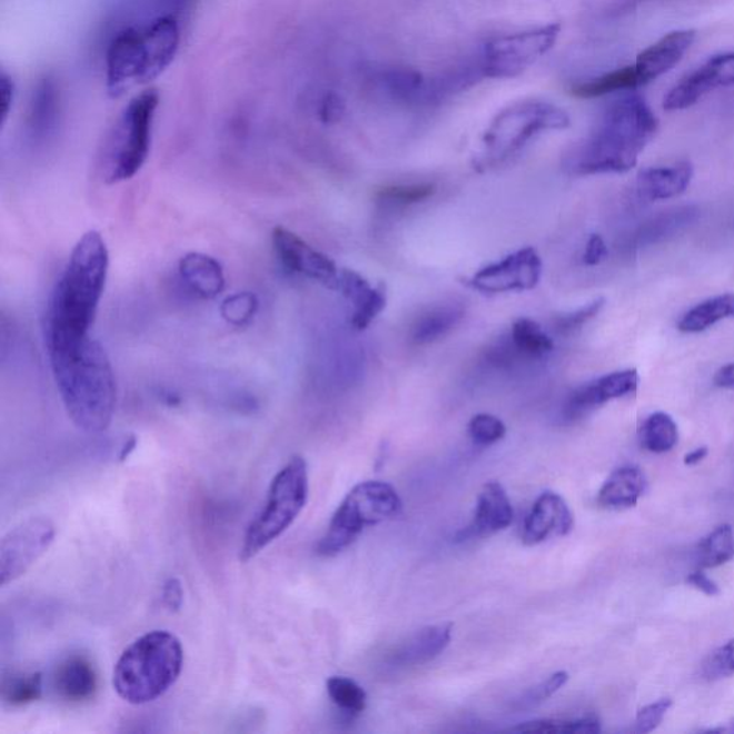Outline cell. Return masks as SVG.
I'll list each match as a JSON object with an SVG mask.
<instances>
[{
  "label": "cell",
  "instance_id": "obj_1",
  "mask_svg": "<svg viewBox=\"0 0 734 734\" xmlns=\"http://www.w3.org/2000/svg\"><path fill=\"white\" fill-rule=\"evenodd\" d=\"M109 269L101 232L88 231L77 242L66 270L49 296L43 317L44 347L71 344L91 336Z\"/></svg>",
  "mask_w": 734,
  "mask_h": 734
},
{
  "label": "cell",
  "instance_id": "obj_2",
  "mask_svg": "<svg viewBox=\"0 0 734 734\" xmlns=\"http://www.w3.org/2000/svg\"><path fill=\"white\" fill-rule=\"evenodd\" d=\"M54 384L69 418L88 434L109 428L117 406V381L106 349L91 336L48 347Z\"/></svg>",
  "mask_w": 734,
  "mask_h": 734
},
{
  "label": "cell",
  "instance_id": "obj_3",
  "mask_svg": "<svg viewBox=\"0 0 734 734\" xmlns=\"http://www.w3.org/2000/svg\"><path fill=\"white\" fill-rule=\"evenodd\" d=\"M658 130L656 113L646 99L632 93L614 101L592 136L567 158L575 176L627 172L637 166L639 152Z\"/></svg>",
  "mask_w": 734,
  "mask_h": 734
},
{
  "label": "cell",
  "instance_id": "obj_4",
  "mask_svg": "<svg viewBox=\"0 0 734 734\" xmlns=\"http://www.w3.org/2000/svg\"><path fill=\"white\" fill-rule=\"evenodd\" d=\"M181 44V24L173 14L143 19L121 29L106 53L109 97L121 98L150 86L176 61Z\"/></svg>",
  "mask_w": 734,
  "mask_h": 734
},
{
  "label": "cell",
  "instance_id": "obj_5",
  "mask_svg": "<svg viewBox=\"0 0 734 734\" xmlns=\"http://www.w3.org/2000/svg\"><path fill=\"white\" fill-rule=\"evenodd\" d=\"M182 667L180 639L167 629H153L123 649L113 667V688L123 702L152 703L177 683Z\"/></svg>",
  "mask_w": 734,
  "mask_h": 734
},
{
  "label": "cell",
  "instance_id": "obj_6",
  "mask_svg": "<svg viewBox=\"0 0 734 734\" xmlns=\"http://www.w3.org/2000/svg\"><path fill=\"white\" fill-rule=\"evenodd\" d=\"M158 107L160 93L147 88L132 97L118 113L101 152L103 180L108 184L131 180L147 162Z\"/></svg>",
  "mask_w": 734,
  "mask_h": 734
},
{
  "label": "cell",
  "instance_id": "obj_7",
  "mask_svg": "<svg viewBox=\"0 0 734 734\" xmlns=\"http://www.w3.org/2000/svg\"><path fill=\"white\" fill-rule=\"evenodd\" d=\"M568 127V113L554 103L538 99L513 103L486 128L474 166L478 171L489 170L509 160L540 133Z\"/></svg>",
  "mask_w": 734,
  "mask_h": 734
},
{
  "label": "cell",
  "instance_id": "obj_8",
  "mask_svg": "<svg viewBox=\"0 0 734 734\" xmlns=\"http://www.w3.org/2000/svg\"><path fill=\"white\" fill-rule=\"evenodd\" d=\"M309 499V470L300 455L291 456L272 478L259 514L247 528L240 562L249 563L289 529Z\"/></svg>",
  "mask_w": 734,
  "mask_h": 734
},
{
  "label": "cell",
  "instance_id": "obj_9",
  "mask_svg": "<svg viewBox=\"0 0 734 734\" xmlns=\"http://www.w3.org/2000/svg\"><path fill=\"white\" fill-rule=\"evenodd\" d=\"M401 507L398 490L390 484L381 480L357 484L336 509L316 553L321 557H335L350 547L367 527L395 518Z\"/></svg>",
  "mask_w": 734,
  "mask_h": 734
},
{
  "label": "cell",
  "instance_id": "obj_10",
  "mask_svg": "<svg viewBox=\"0 0 734 734\" xmlns=\"http://www.w3.org/2000/svg\"><path fill=\"white\" fill-rule=\"evenodd\" d=\"M559 31V24L550 23L489 39L475 58L480 77L509 79L520 76L554 48Z\"/></svg>",
  "mask_w": 734,
  "mask_h": 734
},
{
  "label": "cell",
  "instance_id": "obj_11",
  "mask_svg": "<svg viewBox=\"0 0 734 734\" xmlns=\"http://www.w3.org/2000/svg\"><path fill=\"white\" fill-rule=\"evenodd\" d=\"M57 534L51 519L32 517L9 530L0 544V584L17 582L51 547Z\"/></svg>",
  "mask_w": 734,
  "mask_h": 734
},
{
  "label": "cell",
  "instance_id": "obj_12",
  "mask_svg": "<svg viewBox=\"0 0 734 734\" xmlns=\"http://www.w3.org/2000/svg\"><path fill=\"white\" fill-rule=\"evenodd\" d=\"M543 276V260L533 247H525L476 271L466 285L484 295L509 291H529L538 286Z\"/></svg>",
  "mask_w": 734,
  "mask_h": 734
},
{
  "label": "cell",
  "instance_id": "obj_13",
  "mask_svg": "<svg viewBox=\"0 0 734 734\" xmlns=\"http://www.w3.org/2000/svg\"><path fill=\"white\" fill-rule=\"evenodd\" d=\"M271 238L276 255L287 270L309 277L331 290H337L340 270L337 269L336 262L330 257L317 251L300 236L285 227H276Z\"/></svg>",
  "mask_w": 734,
  "mask_h": 734
},
{
  "label": "cell",
  "instance_id": "obj_14",
  "mask_svg": "<svg viewBox=\"0 0 734 734\" xmlns=\"http://www.w3.org/2000/svg\"><path fill=\"white\" fill-rule=\"evenodd\" d=\"M734 86V52L717 54L688 73L664 98L666 111H683L717 88Z\"/></svg>",
  "mask_w": 734,
  "mask_h": 734
},
{
  "label": "cell",
  "instance_id": "obj_15",
  "mask_svg": "<svg viewBox=\"0 0 734 734\" xmlns=\"http://www.w3.org/2000/svg\"><path fill=\"white\" fill-rule=\"evenodd\" d=\"M638 380V371L627 369L588 381L569 395L564 406V416L569 420L583 418L588 411L597 409L609 400L633 394L637 389Z\"/></svg>",
  "mask_w": 734,
  "mask_h": 734
},
{
  "label": "cell",
  "instance_id": "obj_16",
  "mask_svg": "<svg viewBox=\"0 0 734 734\" xmlns=\"http://www.w3.org/2000/svg\"><path fill=\"white\" fill-rule=\"evenodd\" d=\"M574 528V515L562 495L540 494L524 524L523 540L527 545L544 543L550 537H564Z\"/></svg>",
  "mask_w": 734,
  "mask_h": 734
},
{
  "label": "cell",
  "instance_id": "obj_17",
  "mask_svg": "<svg viewBox=\"0 0 734 734\" xmlns=\"http://www.w3.org/2000/svg\"><path fill=\"white\" fill-rule=\"evenodd\" d=\"M694 39H696V31L683 29V31L664 34L652 47L644 49L638 54L636 63H633L639 87L647 86L672 71L692 48Z\"/></svg>",
  "mask_w": 734,
  "mask_h": 734
},
{
  "label": "cell",
  "instance_id": "obj_18",
  "mask_svg": "<svg viewBox=\"0 0 734 734\" xmlns=\"http://www.w3.org/2000/svg\"><path fill=\"white\" fill-rule=\"evenodd\" d=\"M54 696L68 704H83L97 696L96 666L86 654H69L54 667L51 678Z\"/></svg>",
  "mask_w": 734,
  "mask_h": 734
},
{
  "label": "cell",
  "instance_id": "obj_19",
  "mask_svg": "<svg viewBox=\"0 0 734 734\" xmlns=\"http://www.w3.org/2000/svg\"><path fill=\"white\" fill-rule=\"evenodd\" d=\"M337 290L354 305L350 324L357 331L366 330L374 324L388 302L384 285L371 287L364 276L349 269L340 270Z\"/></svg>",
  "mask_w": 734,
  "mask_h": 734
},
{
  "label": "cell",
  "instance_id": "obj_20",
  "mask_svg": "<svg viewBox=\"0 0 734 734\" xmlns=\"http://www.w3.org/2000/svg\"><path fill=\"white\" fill-rule=\"evenodd\" d=\"M514 520V508L507 490L495 480L485 484L476 500L473 524L464 530V538L489 537L507 529Z\"/></svg>",
  "mask_w": 734,
  "mask_h": 734
},
{
  "label": "cell",
  "instance_id": "obj_21",
  "mask_svg": "<svg viewBox=\"0 0 734 734\" xmlns=\"http://www.w3.org/2000/svg\"><path fill=\"white\" fill-rule=\"evenodd\" d=\"M453 639V624H436L419 629L390 653L389 664L395 668L421 666L440 656Z\"/></svg>",
  "mask_w": 734,
  "mask_h": 734
},
{
  "label": "cell",
  "instance_id": "obj_22",
  "mask_svg": "<svg viewBox=\"0 0 734 734\" xmlns=\"http://www.w3.org/2000/svg\"><path fill=\"white\" fill-rule=\"evenodd\" d=\"M693 173L691 161L647 168L637 177L636 188L639 200L659 201L681 196L691 186Z\"/></svg>",
  "mask_w": 734,
  "mask_h": 734
},
{
  "label": "cell",
  "instance_id": "obj_23",
  "mask_svg": "<svg viewBox=\"0 0 734 734\" xmlns=\"http://www.w3.org/2000/svg\"><path fill=\"white\" fill-rule=\"evenodd\" d=\"M647 489V479L637 466H623L614 470L598 493V504L608 509L636 507Z\"/></svg>",
  "mask_w": 734,
  "mask_h": 734
},
{
  "label": "cell",
  "instance_id": "obj_24",
  "mask_svg": "<svg viewBox=\"0 0 734 734\" xmlns=\"http://www.w3.org/2000/svg\"><path fill=\"white\" fill-rule=\"evenodd\" d=\"M181 279L202 299H216L226 287L225 270L215 257L188 252L180 260Z\"/></svg>",
  "mask_w": 734,
  "mask_h": 734
},
{
  "label": "cell",
  "instance_id": "obj_25",
  "mask_svg": "<svg viewBox=\"0 0 734 734\" xmlns=\"http://www.w3.org/2000/svg\"><path fill=\"white\" fill-rule=\"evenodd\" d=\"M463 302H443L430 307L415 320L410 329V339L416 345H428L443 339L464 319Z\"/></svg>",
  "mask_w": 734,
  "mask_h": 734
},
{
  "label": "cell",
  "instance_id": "obj_26",
  "mask_svg": "<svg viewBox=\"0 0 734 734\" xmlns=\"http://www.w3.org/2000/svg\"><path fill=\"white\" fill-rule=\"evenodd\" d=\"M734 317V292L714 296L694 306L678 320L677 329L682 334H702L718 321Z\"/></svg>",
  "mask_w": 734,
  "mask_h": 734
},
{
  "label": "cell",
  "instance_id": "obj_27",
  "mask_svg": "<svg viewBox=\"0 0 734 734\" xmlns=\"http://www.w3.org/2000/svg\"><path fill=\"white\" fill-rule=\"evenodd\" d=\"M510 345L524 359L537 360L554 350V341L535 320L518 319L509 334Z\"/></svg>",
  "mask_w": 734,
  "mask_h": 734
},
{
  "label": "cell",
  "instance_id": "obj_28",
  "mask_svg": "<svg viewBox=\"0 0 734 734\" xmlns=\"http://www.w3.org/2000/svg\"><path fill=\"white\" fill-rule=\"evenodd\" d=\"M639 88L636 69L633 66L616 69L602 77L579 82L572 89L573 96L593 99L609 96L614 92L634 91Z\"/></svg>",
  "mask_w": 734,
  "mask_h": 734
},
{
  "label": "cell",
  "instance_id": "obj_29",
  "mask_svg": "<svg viewBox=\"0 0 734 734\" xmlns=\"http://www.w3.org/2000/svg\"><path fill=\"white\" fill-rule=\"evenodd\" d=\"M43 678L41 673L9 672L3 673L2 701L9 707L28 706L39 701L43 692Z\"/></svg>",
  "mask_w": 734,
  "mask_h": 734
},
{
  "label": "cell",
  "instance_id": "obj_30",
  "mask_svg": "<svg viewBox=\"0 0 734 734\" xmlns=\"http://www.w3.org/2000/svg\"><path fill=\"white\" fill-rule=\"evenodd\" d=\"M639 443L648 453H668L678 443L676 421L666 411L649 415L639 428Z\"/></svg>",
  "mask_w": 734,
  "mask_h": 734
},
{
  "label": "cell",
  "instance_id": "obj_31",
  "mask_svg": "<svg viewBox=\"0 0 734 734\" xmlns=\"http://www.w3.org/2000/svg\"><path fill=\"white\" fill-rule=\"evenodd\" d=\"M59 102L61 96L54 79H42L32 93L31 107H29V121L33 131H48L53 126L59 112Z\"/></svg>",
  "mask_w": 734,
  "mask_h": 734
},
{
  "label": "cell",
  "instance_id": "obj_32",
  "mask_svg": "<svg viewBox=\"0 0 734 734\" xmlns=\"http://www.w3.org/2000/svg\"><path fill=\"white\" fill-rule=\"evenodd\" d=\"M734 558V530L732 525L723 524L697 547V563L702 568H716Z\"/></svg>",
  "mask_w": 734,
  "mask_h": 734
},
{
  "label": "cell",
  "instance_id": "obj_33",
  "mask_svg": "<svg viewBox=\"0 0 734 734\" xmlns=\"http://www.w3.org/2000/svg\"><path fill=\"white\" fill-rule=\"evenodd\" d=\"M598 718H537L518 724L509 732L514 733H564V734H595L599 733Z\"/></svg>",
  "mask_w": 734,
  "mask_h": 734
},
{
  "label": "cell",
  "instance_id": "obj_34",
  "mask_svg": "<svg viewBox=\"0 0 734 734\" xmlns=\"http://www.w3.org/2000/svg\"><path fill=\"white\" fill-rule=\"evenodd\" d=\"M435 192L436 186L433 182L398 184L380 188L376 192V200L386 207L406 208L429 200Z\"/></svg>",
  "mask_w": 734,
  "mask_h": 734
},
{
  "label": "cell",
  "instance_id": "obj_35",
  "mask_svg": "<svg viewBox=\"0 0 734 734\" xmlns=\"http://www.w3.org/2000/svg\"><path fill=\"white\" fill-rule=\"evenodd\" d=\"M327 694L339 711L355 716L365 712L367 696L364 687L347 677H330L326 683Z\"/></svg>",
  "mask_w": 734,
  "mask_h": 734
},
{
  "label": "cell",
  "instance_id": "obj_36",
  "mask_svg": "<svg viewBox=\"0 0 734 734\" xmlns=\"http://www.w3.org/2000/svg\"><path fill=\"white\" fill-rule=\"evenodd\" d=\"M259 309V300L249 291L236 292L221 305V316L232 326H245Z\"/></svg>",
  "mask_w": 734,
  "mask_h": 734
},
{
  "label": "cell",
  "instance_id": "obj_37",
  "mask_svg": "<svg viewBox=\"0 0 734 734\" xmlns=\"http://www.w3.org/2000/svg\"><path fill=\"white\" fill-rule=\"evenodd\" d=\"M470 439L475 444L489 446L499 443L507 435V426L497 416L489 414L475 415L468 425Z\"/></svg>",
  "mask_w": 734,
  "mask_h": 734
},
{
  "label": "cell",
  "instance_id": "obj_38",
  "mask_svg": "<svg viewBox=\"0 0 734 734\" xmlns=\"http://www.w3.org/2000/svg\"><path fill=\"white\" fill-rule=\"evenodd\" d=\"M604 305V297H598V299L588 302L582 309L572 311V314L555 316L553 320L554 330L558 335L574 334V331L587 325L589 320H593L603 310Z\"/></svg>",
  "mask_w": 734,
  "mask_h": 734
},
{
  "label": "cell",
  "instance_id": "obj_39",
  "mask_svg": "<svg viewBox=\"0 0 734 734\" xmlns=\"http://www.w3.org/2000/svg\"><path fill=\"white\" fill-rule=\"evenodd\" d=\"M568 673L557 672L553 676H549L547 681L538 684L534 688H530L523 697L517 701L518 708H530L538 706V704L547 701V698L553 697L555 693L559 691L565 683L568 682Z\"/></svg>",
  "mask_w": 734,
  "mask_h": 734
},
{
  "label": "cell",
  "instance_id": "obj_40",
  "mask_svg": "<svg viewBox=\"0 0 734 734\" xmlns=\"http://www.w3.org/2000/svg\"><path fill=\"white\" fill-rule=\"evenodd\" d=\"M704 676L714 681L734 674V638L717 648L703 664Z\"/></svg>",
  "mask_w": 734,
  "mask_h": 734
},
{
  "label": "cell",
  "instance_id": "obj_41",
  "mask_svg": "<svg viewBox=\"0 0 734 734\" xmlns=\"http://www.w3.org/2000/svg\"><path fill=\"white\" fill-rule=\"evenodd\" d=\"M672 706V698H662V701L644 706L637 713L636 732L646 734L656 731Z\"/></svg>",
  "mask_w": 734,
  "mask_h": 734
},
{
  "label": "cell",
  "instance_id": "obj_42",
  "mask_svg": "<svg viewBox=\"0 0 734 734\" xmlns=\"http://www.w3.org/2000/svg\"><path fill=\"white\" fill-rule=\"evenodd\" d=\"M607 256L608 249L607 245H605L604 238L598 235L589 236L583 256L584 265L597 266L599 262L604 261Z\"/></svg>",
  "mask_w": 734,
  "mask_h": 734
},
{
  "label": "cell",
  "instance_id": "obj_43",
  "mask_svg": "<svg viewBox=\"0 0 734 734\" xmlns=\"http://www.w3.org/2000/svg\"><path fill=\"white\" fill-rule=\"evenodd\" d=\"M162 602L170 612H178L184 602L182 584L178 578H168L162 587Z\"/></svg>",
  "mask_w": 734,
  "mask_h": 734
},
{
  "label": "cell",
  "instance_id": "obj_44",
  "mask_svg": "<svg viewBox=\"0 0 734 734\" xmlns=\"http://www.w3.org/2000/svg\"><path fill=\"white\" fill-rule=\"evenodd\" d=\"M14 101V82L8 73L3 72L0 78V116H2V123L7 122L9 112Z\"/></svg>",
  "mask_w": 734,
  "mask_h": 734
},
{
  "label": "cell",
  "instance_id": "obj_45",
  "mask_svg": "<svg viewBox=\"0 0 734 734\" xmlns=\"http://www.w3.org/2000/svg\"><path fill=\"white\" fill-rule=\"evenodd\" d=\"M687 584L692 585L693 588L698 589V592L708 595V597H716V595L721 594L718 585L703 572H696L688 575Z\"/></svg>",
  "mask_w": 734,
  "mask_h": 734
},
{
  "label": "cell",
  "instance_id": "obj_46",
  "mask_svg": "<svg viewBox=\"0 0 734 734\" xmlns=\"http://www.w3.org/2000/svg\"><path fill=\"white\" fill-rule=\"evenodd\" d=\"M188 2L190 0H152L157 17H161V14H173V17H178V13L181 12L182 8H186Z\"/></svg>",
  "mask_w": 734,
  "mask_h": 734
},
{
  "label": "cell",
  "instance_id": "obj_47",
  "mask_svg": "<svg viewBox=\"0 0 734 734\" xmlns=\"http://www.w3.org/2000/svg\"><path fill=\"white\" fill-rule=\"evenodd\" d=\"M713 384L721 389L734 390V364L721 367V369L714 374Z\"/></svg>",
  "mask_w": 734,
  "mask_h": 734
},
{
  "label": "cell",
  "instance_id": "obj_48",
  "mask_svg": "<svg viewBox=\"0 0 734 734\" xmlns=\"http://www.w3.org/2000/svg\"><path fill=\"white\" fill-rule=\"evenodd\" d=\"M708 455V448L707 446H701V448H696L692 450V453H688L686 456H684V465L687 466H693L701 464L704 458Z\"/></svg>",
  "mask_w": 734,
  "mask_h": 734
},
{
  "label": "cell",
  "instance_id": "obj_49",
  "mask_svg": "<svg viewBox=\"0 0 734 734\" xmlns=\"http://www.w3.org/2000/svg\"><path fill=\"white\" fill-rule=\"evenodd\" d=\"M708 733H734V722L727 723V726L708 728Z\"/></svg>",
  "mask_w": 734,
  "mask_h": 734
}]
</instances>
